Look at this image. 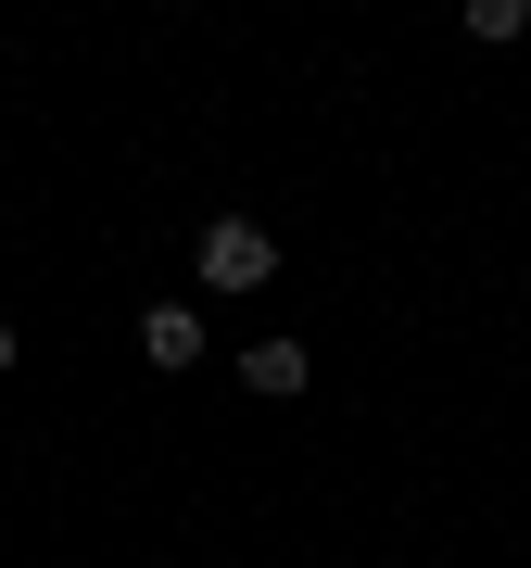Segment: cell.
<instances>
[{
  "label": "cell",
  "instance_id": "obj_1",
  "mask_svg": "<svg viewBox=\"0 0 531 568\" xmlns=\"http://www.w3.org/2000/svg\"><path fill=\"white\" fill-rule=\"evenodd\" d=\"M266 265H279V241H266L253 215H216L203 227V291H266Z\"/></svg>",
  "mask_w": 531,
  "mask_h": 568
},
{
  "label": "cell",
  "instance_id": "obj_3",
  "mask_svg": "<svg viewBox=\"0 0 531 568\" xmlns=\"http://www.w3.org/2000/svg\"><path fill=\"white\" fill-rule=\"evenodd\" d=\"M241 379L266 392V405H291V392H304L317 366H304V342H253V354H241Z\"/></svg>",
  "mask_w": 531,
  "mask_h": 568
},
{
  "label": "cell",
  "instance_id": "obj_2",
  "mask_svg": "<svg viewBox=\"0 0 531 568\" xmlns=\"http://www.w3.org/2000/svg\"><path fill=\"white\" fill-rule=\"evenodd\" d=\"M140 354L164 366V379H178V366H203V316H190V304H140Z\"/></svg>",
  "mask_w": 531,
  "mask_h": 568
},
{
  "label": "cell",
  "instance_id": "obj_5",
  "mask_svg": "<svg viewBox=\"0 0 531 568\" xmlns=\"http://www.w3.org/2000/svg\"><path fill=\"white\" fill-rule=\"evenodd\" d=\"M0 379H13V328H0Z\"/></svg>",
  "mask_w": 531,
  "mask_h": 568
},
{
  "label": "cell",
  "instance_id": "obj_4",
  "mask_svg": "<svg viewBox=\"0 0 531 568\" xmlns=\"http://www.w3.org/2000/svg\"><path fill=\"white\" fill-rule=\"evenodd\" d=\"M519 26H531V0H469V39H493V51H507Z\"/></svg>",
  "mask_w": 531,
  "mask_h": 568
}]
</instances>
